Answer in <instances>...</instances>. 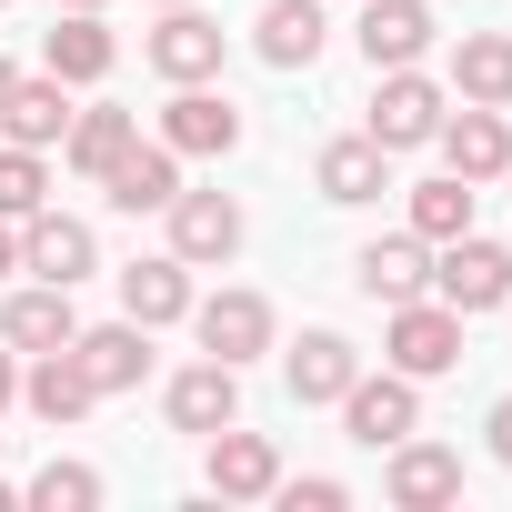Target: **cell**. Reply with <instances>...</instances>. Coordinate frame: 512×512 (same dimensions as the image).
<instances>
[{
	"mask_svg": "<svg viewBox=\"0 0 512 512\" xmlns=\"http://www.w3.org/2000/svg\"><path fill=\"white\" fill-rule=\"evenodd\" d=\"M151 71L161 81H221V21L191 11V0H171V21L151 31Z\"/></svg>",
	"mask_w": 512,
	"mask_h": 512,
	"instance_id": "4fadbf2b",
	"label": "cell"
},
{
	"mask_svg": "<svg viewBox=\"0 0 512 512\" xmlns=\"http://www.w3.org/2000/svg\"><path fill=\"white\" fill-rule=\"evenodd\" d=\"M312 181H322V201H342V211H352V201H382V191H392V151H382L372 131H362V141H332Z\"/></svg>",
	"mask_w": 512,
	"mask_h": 512,
	"instance_id": "603a6c76",
	"label": "cell"
},
{
	"mask_svg": "<svg viewBox=\"0 0 512 512\" xmlns=\"http://www.w3.org/2000/svg\"><path fill=\"white\" fill-rule=\"evenodd\" d=\"M71 362L91 372V392H131V382L151 372V332L121 312V322H101V332H71Z\"/></svg>",
	"mask_w": 512,
	"mask_h": 512,
	"instance_id": "e0dca14e",
	"label": "cell"
},
{
	"mask_svg": "<svg viewBox=\"0 0 512 512\" xmlns=\"http://www.w3.org/2000/svg\"><path fill=\"white\" fill-rule=\"evenodd\" d=\"M191 332H201V352L211 362H251V352H272V302L262 292H211V302H191Z\"/></svg>",
	"mask_w": 512,
	"mask_h": 512,
	"instance_id": "52a82bcc",
	"label": "cell"
},
{
	"mask_svg": "<svg viewBox=\"0 0 512 512\" xmlns=\"http://www.w3.org/2000/svg\"><path fill=\"white\" fill-rule=\"evenodd\" d=\"M21 272V221H0V282Z\"/></svg>",
	"mask_w": 512,
	"mask_h": 512,
	"instance_id": "d6a6232c",
	"label": "cell"
},
{
	"mask_svg": "<svg viewBox=\"0 0 512 512\" xmlns=\"http://www.w3.org/2000/svg\"><path fill=\"white\" fill-rule=\"evenodd\" d=\"M492 462H502V472H512V392H502V402H492Z\"/></svg>",
	"mask_w": 512,
	"mask_h": 512,
	"instance_id": "1f68e13d",
	"label": "cell"
},
{
	"mask_svg": "<svg viewBox=\"0 0 512 512\" xmlns=\"http://www.w3.org/2000/svg\"><path fill=\"white\" fill-rule=\"evenodd\" d=\"M11 81H21V71H11V61H0V101H11Z\"/></svg>",
	"mask_w": 512,
	"mask_h": 512,
	"instance_id": "e575fe53",
	"label": "cell"
},
{
	"mask_svg": "<svg viewBox=\"0 0 512 512\" xmlns=\"http://www.w3.org/2000/svg\"><path fill=\"white\" fill-rule=\"evenodd\" d=\"M442 81H422V71H372V141L382 151H422L432 131H442Z\"/></svg>",
	"mask_w": 512,
	"mask_h": 512,
	"instance_id": "3957f363",
	"label": "cell"
},
{
	"mask_svg": "<svg viewBox=\"0 0 512 512\" xmlns=\"http://www.w3.org/2000/svg\"><path fill=\"white\" fill-rule=\"evenodd\" d=\"M161 141H171L181 161H221V151L241 141V111H231L221 91H201V81H171V111H161Z\"/></svg>",
	"mask_w": 512,
	"mask_h": 512,
	"instance_id": "ba28073f",
	"label": "cell"
},
{
	"mask_svg": "<svg viewBox=\"0 0 512 512\" xmlns=\"http://www.w3.org/2000/svg\"><path fill=\"white\" fill-rule=\"evenodd\" d=\"M111 61H121V51H111L101 11H71V21H61V31L41 41V71H51V81H101Z\"/></svg>",
	"mask_w": 512,
	"mask_h": 512,
	"instance_id": "4316f807",
	"label": "cell"
},
{
	"mask_svg": "<svg viewBox=\"0 0 512 512\" xmlns=\"http://www.w3.org/2000/svg\"><path fill=\"white\" fill-rule=\"evenodd\" d=\"M161 402H171V432H201L211 442L221 422H241V372L231 362H191V372H171Z\"/></svg>",
	"mask_w": 512,
	"mask_h": 512,
	"instance_id": "5bb4252c",
	"label": "cell"
},
{
	"mask_svg": "<svg viewBox=\"0 0 512 512\" xmlns=\"http://www.w3.org/2000/svg\"><path fill=\"white\" fill-rule=\"evenodd\" d=\"M502 312H512V302H502Z\"/></svg>",
	"mask_w": 512,
	"mask_h": 512,
	"instance_id": "f35d334b",
	"label": "cell"
},
{
	"mask_svg": "<svg viewBox=\"0 0 512 512\" xmlns=\"http://www.w3.org/2000/svg\"><path fill=\"white\" fill-rule=\"evenodd\" d=\"M121 312H131L141 332L181 322V312H191V262H181V251H151V262H131V272H121Z\"/></svg>",
	"mask_w": 512,
	"mask_h": 512,
	"instance_id": "ac0fdd59",
	"label": "cell"
},
{
	"mask_svg": "<svg viewBox=\"0 0 512 512\" xmlns=\"http://www.w3.org/2000/svg\"><path fill=\"white\" fill-rule=\"evenodd\" d=\"M0 131H11L21 151H51L61 131H71V81H11V101H0Z\"/></svg>",
	"mask_w": 512,
	"mask_h": 512,
	"instance_id": "7402d4cb",
	"label": "cell"
},
{
	"mask_svg": "<svg viewBox=\"0 0 512 512\" xmlns=\"http://www.w3.org/2000/svg\"><path fill=\"white\" fill-rule=\"evenodd\" d=\"M432 141H442V171H452V181H472V191L512 171V121H502V111H482V101H462V121L442 111V131H432Z\"/></svg>",
	"mask_w": 512,
	"mask_h": 512,
	"instance_id": "8992f818",
	"label": "cell"
},
{
	"mask_svg": "<svg viewBox=\"0 0 512 512\" xmlns=\"http://www.w3.org/2000/svg\"><path fill=\"white\" fill-rule=\"evenodd\" d=\"M71 332H81V312H71V292H61V282L0 302V342H11V352H61Z\"/></svg>",
	"mask_w": 512,
	"mask_h": 512,
	"instance_id": "d6986e66",
	"label": "cell"
},
{
	"mask_svg": "<svg viewBox=\"0 0 512 512\" xmlns=\"http://www.w3.org/2000/svg\"><path fill=\"white\" fill-rule=\"evenodd\" d=\"M251 41H262V61L272 71H312L322 61V0H262V31H251Z\"/></svg>",
	"mask_w": 512,
	"mask_h": 512,
	"instance_id": "44dd1931",
	"label": "cell"
},
{
	"mask_svg": "<svg viewBox=\"0 0 512 512\" xmlns=\"http://www.w3.org/2000/svg\"><path fill=\"white\" fill-rule=\"evenodd\" d=\"M452 91L482 111H512V31H462L452 51Z\"/></svg>",
	"mask_w": 512,
	"mask_h": 512,
	"instance_id": "d4e9b609",
	"label": "cell"
},
{
	"mask_svg": "<svg viewBox=\"0 0 512 512\" xmlns=\"http://www.w3.org/2000/svg\"><path fill=\"white\" fill-rule=\"evenodd\" d=\"M161 11H171V0H161Z\"/></svg>",
	"mask_w": 512,
	"mask_h": 512,
	"instance_id": "8d00e7d4",
	"label": "cell"
},
{
	"mask_svg": "<svg viewBox=\"0 0 512 512\" xmlns=\"http://www.w3.org/2000/svg\"><path fill=\"white\" fill-rule=\"evenodd\" d=\"M382 492L402 502V512H442V502H462V452H442V442H392V472H382Z\"/></svg>",
	"mask_w": 512,
	"mask_h": 512,
	"instance_id": "30bf717a",
	"label": "cell"
},
{
	"mask_svg": "<svg viewBox=\"0 0 512 512\" xmlns=\"http://www.w3.org/2000/svg\"><path fill=\"white\" fill-rule=\"evenodd\" d=\"M71 11H101V0H71Z\"/></svg>",
	"mask_w": 512,
	"mask_h": 512,
	"instance_id": "d590c367",
	"label": "cell"
},
{
	"mask_svg": "<svg viewBox=\"0 0 512 512\" xmlns=\"http://www.w3.org/2000/svg\"><path fill=\"white\" fill-rule=\"evenodd\" d=\"M21 402H31L41 422H61V432H71V422H81L101 392H91V372H81V362H71V342H61V352H31V372H21Z\"/></svg>",
	"mask_w": 512,
	"mask_h": 512,
	"instance_id": "ffe728a7",
	"label": "cell"
},
{
	"mask_svg": "<svg viewBox=\"0 0 512 512\" xmlns=\"http://www.w3.org/2000/svg\"><path fill=\"white\" fill-rule=\"evenodd\" d=\"M101 191H111V211H171V191H181V151H171V141H131V151L101 171Z\"/></svg>",
	"mask_w": 512,
	"mask_h": 512,
	"instance_id": "2e32d148",
	"label": "cell"
},
{
	"mask_svg": "<svg viewBox=\"0 0 512 512\" xmlns=\"http://www.w3.org/2000/svg\"><path fill=\"white\" fill-rule=\"evenodd\" d=\"M21 502H41V512H91V502H101V472H91V462H51V472H31Z\"/></svg>",
	"mask_w": 512,
	"mask_h": 512,
	"instance_id": "f546056e",
	"label": "cell"
},
{
	"mask_svg": "<svg viewBox=\"0 0 512 512\" xmlns=\"http://www.w3.org/2000/svg\"><path fill=\"white\" fill-rule=\"evenodd\" d=\"M131 141H141V121H131V111H111V101L71 111V131H61V151H71V171H81V181H101V171H111Z\"/></svg>",
	"mask_w": 512,
	"mask_h": 512,
	"instance_id": "484cf974",
	"label": "cell"
},
{
	"mask_svg": "<svg viewBox=\"0 0 512 512\" xmlns=\"http://www.w3.org/2000/svg\"><path fill=\"white\" fill-rule=\"evenodd\" d=\"M502 181H512V171H502Z\"/></svg>",
	"mask_w": 512,
	"mask_h": 512,
	"instance_id": "74e56055",
	"label": "cell"
},
{
	"mask_svg": "<svg viewBox=\"0 0 512 512\" xmlns=\"http://www.w3.org/2000/svg\"><path fill=\"white\" fill-rule=\"evenodd\" d=\"M282 372H292V402H342V392H352V372H362V352H352L342 332H302Z\"/></svg>",
	"mask_w": 512,
	"mask_h": 512,
	"instance_id": "cb8c5ba5",
	"label": "cell"
},
{
	"mask_svg": "<svg viewBox=\"0 0 512 512\" xmlns=\"http://www.w3.org/2000/svg\"><path fill=\"white\" fill-rule=\"evenodd\" d=\"M41 201H51V171H41V151L11 141V151H0V221H31Z\"/></svg>",
	"mask_w": 512,
	"mask_h": 512,
	"instance_id": "f1b7e54d",
	"label": "cell"
},
{
	"mask_svg": "<svg viewBox=\"0 0 512 512\" xmlns=\"http://www.w3.org/2000/svg\"><path fill=\"white\" fill-rule=\"evenodd\" d=\"M21 272H41V282H61V292H71V282H91V272H101L91 221H71V211H51V201H41V211L21 221Z\"/></svg>",
	"mask_w": 512,
	"mask_h": 512,
	"instance_id": "5b68a950",
	"label": "cell"
},
{
	"mask_svg": "<svg viewBox=\"0 0 512 512\" xmlns=\"http://www.w3.org/2000/svg\"><path fill=\"white\" fill-rule=\"evenodd\" d=\"M201 482H211L221 502H272V482H282V452H272L262 432L221 422V432H211V462H201Z\"/></svg>",
	"mask_w": 512,
	"mask_h": 512,
	"instance_id": "9c48e42d",
	"label": "cell"
},
{
	"mask_svg": "<svg viewBox=\"0 0 512 512\" xmlns=\"http://www.w3.org/2000/svg\"><path fill=\"white\" fill-rule=\"evenodd\" d=\"M21 402V372H11V352H0V412H11Z\"/></svg>",
	"mask_w": 512,
	"mask_h": 512,
	"instance_id": "836d02e7",
	"label": "cell"
},
{
	"mask_svg": "<svg viewBox=\"0 0 512 512\" xmlns=\"http://www.w3.org/2000/svg\"><path fill=\"white\" fill-rule=\"evenodd\" d=\"M432 11H422V0H362V61L372 71H412L422 51H432Z\"/></svg>",
	"mask_w": 512,
	"mask_h": 512,
	"instance_id": "9a60e30c",
	"label": "cell"
},
{
	"mask_svg": "<svg viewBox=\"0 0 512 512\" xmlns=\"http://www.w3.org/2000/svg\"><path fill=\"white\" fill-rule=\"evenodd\" d=\"M171 251L181 262H231L241 251V201L231 191H171Z\"/></svg>",
	"mask_w": 512,
	"mask_h": 512,
	"instance_id": "7c38bea8",
	"label": "cell"
},
{
	"mask_svg": "<svg viewBox=\"0 0 512 512\" xmlns=\"http://www.w3.org/2000/svg\"><path fill=\"white\" fill-rule=\"evenodd\" d=\"M352 282H362L382 312H392V302H422V292H432V241H422V231H402V241H362V251H352Z\"/></svg>",
	"mask_w": 512,
	"mask_h": 512,
	"instance_id": "8fae6325",
	"label": "cell"
},
{
	"mask_svg": "<svg viewBox=\"0 0 512 512\" xmlns=\"http://www.w3.org/2000/svg\"><path fill=\"white\" fill-rule=\"evenodd\" d=\"M342 422H352V442H372V452H392L402 432H422V382L412 372H352V392H342Z\"/></svg>",
	"mask_w": 512,
	"mask_h": 512,
	"instance_id": "277c9868",
	"label": "cell"
},
{
	"mask_svg": "<svg viewBox=\"0 0 512 512\" xmlns=\"http://www.w3.org/2000/svg\"><path fill=\"white\" fill-rule=\"evenodd\" d=\"M382 352H392V372H412V382H432V372H452L462 362V312L452 302H392V332H382Z\"/></svg>",
	"mask_w": 512,
	"mask_h": 512,
	"instance_id": "7a4b0ae2",
	"label": "cell"
},
{
	"mask_svg": "<svg viewBox=\"0 0 512 512\" xmlns=\"http://www.w3.org/2000/svg\"><path fill=\"white\" fill-rule=\"evenodd\" d=\"M432 302H452L462 322H472V312H502V302H512V251L482 241V231H452L442 262H432Z\"/></svg>",
	"mask_w": 512,
	"mask_h": 512,
	"instance_id": "6da1fadb",
	"label": "cell"
},
{
	"mask_svg": "<svg viewBox=\"0 0 512 512\" xmlns=\"http://www.w3.org/2000/svg\"><path fill=\"white\" fill-rule=\"evenodd\" d=\"M272 502H292V512H342V502H352V482H332V472H302V482H272Z\"/></svg>",
	"mask_w": 512,
	"mask_h": 512,
	"instance_id": "4dcf8cb0",
	"label": "cell"
},
{
	"mask_svg": "<svg viewBox=\"0 0 512 512\" xmlns=\"http://www.w3.org/2000/svg\"><path fill=\"white\" fill-rule=\"evenodd\" d=\"M412 231H422V241L472 231V181H452V171H442V181H422V191H412Z\"/></svg>",
	"mask_w": 512,
	"mask_h": 512,
	"instance_id": "83f0119b",
	"label": "cell"
}]
</instances>
